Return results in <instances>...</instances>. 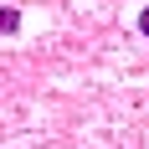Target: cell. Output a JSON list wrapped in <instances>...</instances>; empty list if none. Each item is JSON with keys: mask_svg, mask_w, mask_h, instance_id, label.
<instances>
[{"mask_svg": "<svg viewBox=\"0 0 149 149\" xmlns=\"http://www.w3.org/2000/svg\"><path fill=\"white\" fill-rule=\"evenodd\" d=\"M0 31H21V10L15 5H0Z\"/></svg>", "mask_w": 149, "mask_h": 149, "instance_id": "cell-1", "label": "cell"}, {"mask_svg": "<svg viewBox=\"0 0 149 149\" xmlns=\"http://www.w3.org/2000/svg\"><path fill=\"white\" fill-rule=\"evenodd\" d=\"M139 31H144V36H149V5H144V15H139Z\"/></svg>", "mask_w": 149, "mask_h": 149, "instance_id": "cell-2", "label": "cell"}]
</instances>
